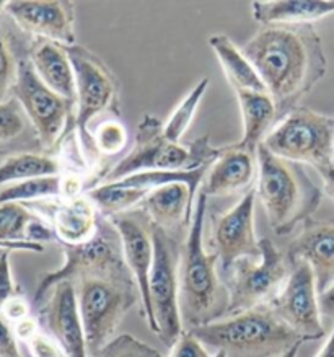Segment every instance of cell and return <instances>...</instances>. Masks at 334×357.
Here are the masks:
<instances>
[{
    "label": "cell",
    "instance_id": "obj_2",
    "mask_svg": "<svg viewBox=\"0 0 334 357\" xmlns=\"http://www.w3.org/2000/svg\"><path fill=\"white\" fill-rule=\"evenodd\" d=\"M206 215L207 197L199 192L180 259V313L185 331L220 320L229 308V289L220 274L219 258L204 247Z\"/></svg>",
    "mask_w": 334,
    "mask_h": 357
},
{
    "label": "cell",
    "instance_id": "obj_25",
    "mask_svg": "<svg viewBox=\"0 0 334 357\" xmlns=\"http://www.w3.org/2000/svg\"><path fill=\"white\" fill-rule=\"evenodd\" d=\"M31 151H43V147L20 103L15 98L0 103V160Z\"/></svg>",
    "mask_w": 334,
    "mask_h": 357
},
{
    "label": "cell",
    "instance_id": "obj_10",
    "mask_svg": "<svg viewBox=\"0 0 334 357\" xmlns=\"http://www.w3.org/2000/svg\"><path fill=\"white\" fill-rule=\"evenodd\" d=\"M28 50L23 52L18 62L13 98L20 103L26 118L30 119L43 151L54 153L69 134L77 132L75 106L54 93L38 77L28 57Z\"/></svg>",
    "mask_w": 334,
    "mask_h": 357
},
{
    "label": "cell",
    "instance_id": "obj_30",
    "mask_svg": "<svg viewBox=\"0 0 334 357\" xmlns=\"http://www.w3.org/2000/svg\"><path fill=\"white\" fill-rule=\"evenodd\" d=\"M209 79H207V77H202V79L188 91L185 98L176 105V108L173 109L168 121L163 123L165 136L170 139V141L181 142V137L185 136L188 129L191 128L192 121H195V116L197 113V109H199L201 101L204 100V95L207 89H209Z\"/></svg>",
    "mask_w": 334,
    "mask_h": 357
},
{
    "label": "cell",
    "instance_id": "obj_38",
    "mask_svg": "<svg viewBox=\"0 0 334 357\" xmlns=\"http://www.w3.org/2000/svg\"><path fill=\"white\" fill-rule=\"evenodd\" d=\"M13 330H15L18 341L26 342L28 340H31L36 333H40L41 328H40V323H38L36 318H33L30 315V317H26L25 320L15 323V325H13Z\"/></svg>",
    "mask_w": 334,
    "mask_h": 357
},
{
    "label": "cell",
    "instance_id": "obj_19",
    "mask_svg": "<svg viewBox=\"0 0 334 357\" xmlns=\"http://www.w3.org/2000/svg\"><path fill=\"white\" fill-rule=\"evenodd\" d=\"M197 196L185 183H173L150 191L140 209L153 225L168 234L181 236V231L190 229Z\"/></svg>",
    "mask_w": 334,
    "mask_h": 357
},
{
    "label": "cell",
    "instance_id": "obj_33",
    "mask_svg": "<svg viewBox=\"0 0 334 357\" xmlns=\"http://www.w3.org/2000/svg\"><path fill=\"white\" fill-rule=\"evenodd\" d=\"M26 349L31 357H67L62 346L52 337L50 333L40 331L26 342Z\"/></svg>",
    "mask_w": 334,
    "mask_h": 357
},
{
    "label": "cell",
    "instance_id": "obj_21",
    "mask_svg": "<svg viewBox=\"0 0 334 357\" xmlns=\"http://www.w3.org/2000/svg\"><path fill=\"white\" fill-rule=\"evenodd\" d=\"M43 217L20 202L0 204V250H30L43 252L40 229Z\"/></svg>",
    "mask_w": 334,
    "mask_h": 357
},
{
    "label": "cell",
    "instance_id": "obj_45",
    "mask_svg": "<svg viewBox=\"0 0 334 357\" xmlns=\"http://www.w3.org/2000/svg\"><path fill=\"white\" fill-rule=\"evenodd\" d=\"M2 253H3V250H0V257H2Z\"/></svg>",
    "mask_w": 334,
    "mask_h": 357
},
{
    "label": "cell",
    "instance_id": "obj_18",
    "mask_svg": "<svg viewBox=\"0 0 334 357\" xmlns=\"http://www.w3.org/2000/svg\"><path fill=\"white\" fill-rule=\"evenodd\" d=\"M258 176V151L240 147L238 144L222 147V153L207 170L201 185V195L224 197L253 188Z\"/></svg>",
    "mask_w": 334,
    "mask_h": 357
},
{
    "label": "cell",
    "instance_id": "obj_34",
    "mask_svg": "<svg viewBox=\"0 0 334 357\" xmlns=\"http://www.w3.org/2000/svg\"><path fill=\"white\" fill-rule=\"evenodd\" d=\"M168 357H212L207 351V346L199 341L192 331H183L181 336L172 346Z\"/></svg>",
    "mask_w": 334,
    "mask_h": 357
},
{
    "label": "cell",
    "instance_id": "obj_12",
    "mask_svg": "<svg viewBox=\"0 0 334 357\" xmlns=\"http://www.w3.org/2000/svg\"><path fill=\"white\" fill-rule=\"evenodd\" d=\"M314 274L307 263L292 264V273L269 307L303 341L321 340L324 328Z\"/></svg>",
    "mask_w": 334,
    "mask_h": 357
},
{
    "label": "cell",
    "instance_id": "obj_9",
    "mask_svg": "<svg viewBox=\"0 0 334 357\" xmlns=\"http://www.w3.org/2000/svg\"><path fill=\"white\" fill-rule=\"evenodd\" d=\"M290 273L292 263L287 253L280 252L269 238H261L258 258H241L222 274L229 289V308L225 317L269 305L284 287Z\"/></svg>",
    "mask_w": 334,
    "mask_h": 357
},
{
    "label": "cell",
    "instance_id": "obj_42",
    "mask_svg": "<svg viewBox=\"0 0 334 357\" xmlns=\"http://www.w3.org/2000/svg\"><path fill=\"white\" fill-rule=\"evenodd\" d=\"M300 346H302V344H297V346H294L292 349L287 351V352H285V354H282V356H280V357H297L298 351H300Z\"/></svg>",
    "mask_w": 334,
    "mask_h": 357
},
{
    "label": "cell",
    "instance_id": "obj_5",
    "mask_svg": "<svg viewBox=\"0 0 334 357\" xmlns=\"http://www.w3.org/2000/svg\"><path fill=\"white\" fill-rule=\"evenodd\" d=\"M222 147H214L209 136H202L195 142H173L165 136L163 123L157 116L144 114L135 131L134 146L105 173L100 183L118 181L132 173L150 170H195L211 167L220 157Z\"/></svg>",
    "mask_w": 334,
    "mask_h": 357
},
{
    "label": "cell",
    "instance_id": "obj_7",
    "mask_svg": "<svg viewBox=\"0 0 334 357\" xmlns=\"http://www.w3.org/2000/svg\"><path fill=\"white\" fill-rule=\"evenodd\" d=\"M261 146L275 157L318 172L334 165V118L297 106L275 124Z\"/></svg>",
    "mask_w": 334,
    "mask_h": 357
},
{
    "label": "cell",
    "instance_id": "obj_39",
    "mask_svg": "<svg viewBox=\"0 0 334 357\" xmlns=\"http://www.w3.org/2000/svg\"><path fill=\"white\" fill-rule=\"evenodd\" d=\"M318 302H319L321 315L328 318H334V282L326 289V291L319 294Z\"/></svg>",
    "mask_w": 334,
    "mask_h": 357
},
{
    "label": "cell",
    "instance_id": "obj_35",
    "mask_svg": "<svg viewBox=\"0 0 334 357\" xmlns=\"http://www.w3.org/2000/svg\"><path fill=\"white\" fill-rule=\"evenodd\" d=\"M17 296H22V292L18 291L12 276L10 252H3L0 257V312L8 301H12Z\"/></svg>",
    "mask_w": 334,
    "mask_h": 357
},
{
    "label": "cell",
    "instance_id": "obj_40",
    "mask_svg": "<svg viewBox=\"0 0 334 357\" xmlns=\"http://www.w3.org/2000/svg\"><path fill=\"white\" fill-rule=\"evenodd\" d=\"M318 175L323 181V191L334 201V165L318 170Z\"/></svg>",
    "mask_w": 334,
    "mask_h": 357
},
{
    "label": "cell",
    "instance_id": "obj_8",
    "mask_svg": "<svg viewBox=\"0 0 334 357\" xmlns=\"http://www.w3.org/2000/svg\"><path fill=\"white\" fill-rule=\"evenodd\" d=\"M75 74V131L84 151L91 149L90 126L103 114L121 116L118 77L93 51L77 43L66 47Z\"/></svg>",
    "mask_w": 334,
    "mask_h": 357
},
{
    "label": "cell",
    "instance_id": "obj_29",
    "mask_svg": "<svg viewBox=\"0 0 334 357\" xmlns=\"http://www.w3.org/2000/svg\"><path fill=\"white\" fill-rule=\"evenodd\" d=\"M2 17H0V103H6L13 98L18 62H20L23 52L28 50L30 43L26 46L23 43H18L22 41V38L6 28L7 25L2 23Z\"/></svg>",
    "mask_w": 334,
    "mask_h": 357
},
{
    "label": "cell",
    "instance_id": "obj_23",
    "mask_svg": "<svg viewBox=\"0 0 334 357\" xmlns=\"http://www.w3.org/2000/svg\"><path fill=\"white\" fill-rule=\"evenodd\" d=\"M253 18L268 25H313V22L333 15V0H289V2H253Z\"/></svg>",
    "mask_w": 334,
    "mask_h": 357
},
{
    "label": "cell",
    "instance_id": "obj_36",
    "mask_svg": "<svg viewBox=\"0 0 334 357\" xmlns=\"http://www.w3.org/2000/svg\"><path fill=\"white\" fill-rule=\"evenodd\" d=\"M0 357H23L13 325L0 315Z\"/></svg>",
    "mask_w": 334,
    "mask_h": 357
},
{
    "label": "cell",
    "instance_id": "obj_32",
    "mask_svg": "<svg viewBox=\"0 0 334 357\" xmlns=\"http://www.w3.org/2000/svg\"><path fill=\"white\" fill-rule=\"evenodd\" d=\"M89 357H165L158 349L132 335L114 336L108 344Z\"/></svg>",
    "mask_w": 334,
    "mask_h": 357
},
{
    "label": "cell",
    "instance_id": "obj_13",
    "mask_svg": "<svg viewBox=\"0 0 334 357\" xmlns=\"http://www.w3.org/2000/svg\"><path fill=\"white\" fill-rule=\"evenodd\" d=\"M26 206L50 222L61 247H79L89 243L98 234L101 214L86 195L54 197Z\"/></svg>",
    "mask_w": 334,
    "mask_h": 357
},
{
    "label": "cell",
    "instance_id": "obj_17",
    "mask_svg": "<svg viewBox=\"0 0 334 357\" xmlns=\"http://www.w3.org/2000/svg\"><path fill=\"white\" fill-rule=\"evenodd\" d=\"M290 263H307L314 274L318 294L334 282V220L310 219L287 247Z\"/></svg>",
    "mask_w": 334,
    "mask_h": 357
},
{
    "label": "cell",
    "instance_id": "obj_1",
    "mask_svg": "<svg viewBox=\"0 0 334 357\" xmlns=\"http://www.w3.org/2000/svg\"><path fill=\"white\" fill-rule=\"evenodd\" d=\"M241 51L264 82L279 121L328 72L323 41L313 25L263 26Z\"/></svg>",
    "mask_w": 334,
    "mask_h": 357
},
{
    "label": "cell",
    "instance_id": "obj_37",
    "mask_svg": "<svg viewBox=\"0 0 334 357\" xmlns=\"http://www.w3.org/2000/svg\"><path fill=\"white\" fill-rule=\"evenodd\" d=\"M0 315L6 318L7 321H10L12 325H15V323L30 317V303H28V301L23 296H17L6 303V307L2 308Z\"/></svg>",
    "mask_w": 334,
    "mask_h": 357
},
{
    "label": "cell",
    "instance_id": "obj_6",
    "mask_svg": "<svg viewBox=\"0 0 334 357\" xmlns=\"http://www.w3.org/2000/svg\"><path fill=\"white\" fill-rule=\"evenodd\" d=\"M153 225V224H152ZM155 257L149 279V305L144 317L160 341L173 346L185 331L180 313V236L153 225Z\"/></svg>",
    "mask_w": 334,
    "mask_h": 357
},
{
    "label": "cell",
    "instance_id": "obj_31",
    "mask_svg": "<svg viewBox=\"0 0 334 357\" xmlns=\"http://www.w3.org/2000/svg\"><path fill=\"white\" fill-rule=\"evenodd\" d=\"M91 149L101 157H116L129 142V134L119 118H106L90 134Z\"/></svg>",
    "mask_w": 334,
    "mask_h": 357
},
{
    "label": "cell",
    "instance_id": "obj_15",
    "mask_svg": "<svg viewBox=\"0 0 334 357\" xmlns=\"http://www.w3.org/2000/svg\"><path fill=\"white\" fill-rule=\"evenodd\" d=\"M36 308L46 333L59 342L67 357H89L74 282L54 284Z\"/></svg>",
    "mask_w": 334,
    "mask_h": 357
},
{
    "label": "cell",
    "instance_id": "obj_22",
    "mask_svg": "<svg viewBox=\"0 0 334 357\" xmlns=\"http://www.w3.org/2000/svg\"><path fill=\"white\" fill-rule=\"evenodd\" d=\"M234 93L238 100L241 123H243V136L236 144L240 147L258 151V147L279 121L278 108L269 93L250 90H236Z\"/></svg>",
    "mask_w": 334,
    "mask_h": 357
},
{
    "label": "cell",
    "instance_id": "obj_20",
    "mask_svg": "<svg viewBox=\"0 0 334 357\" xmlns=\"http://www.w3.org/2000/svg\"><path fill=\"white\" fill-rule=\"evenodd\" d=\"M36 74L50 89L75 106V74L66 47L46 40H33L28 50Z\"/></svg>",
    "mask_w": 334,
    "mask_h": 357
},
{
    "label": "cell",
    "instance_id": "obj_16",
    "mask_svg": "<svg viewBox=\"0 0 334 357\" xmlns=\"http://www.w3.org/2000/svg\"><path fill=\"white\" fill-rule=\"evenodd\" d=\"M6 13L35 40L69 47L77 45L75 6L72 2H7Z\"/></svg>",
    "mask_w": 334,
    "mask_h": 357
},
{
    "label": "cell",
    "instance_id": "obj_24",
    "mask_svg": "<svg viewBox=\"0 0 334 357\" xmlns=\"http://www.w3.org/2000/svg\"><path fill=\"white\" fill-rule=\"evenodd\" d=\"M207 43H209L211 50L214 51L231 90H250L268 93V89H266L264 82L261 80L258 70L255 69L248 57L243 54L241 47L236 46L229 36L215 33V35L209 36Z\"/></svg>",
    "mask_w": 334,
    "mask_h": 357
},
{
    "label": "cell",
    "instance_id": "obj_11",
    "mask_svg": "<svg viewBox=\"0 0 334 357\" xmlns=\"http://www.w3.org/2000/svg\"><path fill=\"white\" fill-rule=\"evenodd\" d=\"M256 190L250 188L229 211L211 217V240L219 258L220 274L229 271L241 258H258L261 238L255 229Z\"/></svg>",
    "mask_w": 334,
    "mask_h": 357
},
{
    "label": "cell",
    "instance_id": "obj_41",
    "mask_svg": "<svg viewBox=\"0 0 334 357\" xmlns=\"http://www.w3.org/2000/svg\"><path fill=\"white\" fill-rule=\"evenodd\" d=\"M317 357H334V328L329 335L328 341L324 342V346L321 347V351L318 352Z\"/></svg>",
    "mask_w": 334,
    "mask_h": 357
},
{
    "label": "cell",
    "instance_id": "obj_26",
    "mask_svg": "<svg viewBox=\"0 0 334 357\" xmlns=\"http://www.w3.org/2000/svg\"><path fill=\"white\" fill-rule=\"evenodd\" d=\"M52 175H62V160L56 153L18 152L0 160V188Z\"/></svg>",
    "mask_w": 334,
    "mask_h": 357
},
{
    "label": "cell",
    "instance_id": "obj_27",
    "mask_svg": "<svg viewBox=\"0 0 334 357\" xmlns=\"http://www.w3.org/2000/svg\"><path fill=\"white\" fill-rule=\"evenodd\" d=\"M85 195L90 197V201L96 206L100 214L109 219L113 215L137 209L149 192L135 190V188L121 186L118 183L111 181L98 183V185L86 191Z\"/></svg>",
    "mask_w": 334,
    "mask_h": 357
},
{
    "label": "cell",
    "instance_id": "obj_28",
    "mask_svg": "<svg viewBox=\"0 0 334 357\" xmlns=\"http://www.w3.org/2000/svg\"><path fill=\"white\" fill-rule=\"evenodd\" d=\"M62 196H64L62 175L31 178V180L0 188V204H3V202L31 204V202L54 199V197Z\"/></svg>",
    "mask_w": 334,
    "mask_h": 357
},
{
    "label": "cell",
    "instance_id": "obj_3",
    "mask_svg": "<svg viewBox=\"0 0 334 357\" xmlns=\"http://www.w3.org/2000/svg\"><path fill=\"white\" fill-rule=\"evenodd\" d=\"M255 190L278 235H287L312 219L323 199L321 188L303 165L275 157L264 146L258 147Z\"/></svg>",
    "mask_w": 334,
    "mask_h": 357
},
{
    "label": "cell",
    "instance_id": "obj_43",
    "mask_svg": "<svg viewBox=\"0 0 334 357\" xmlns=\"http://www.w3.org/2000/svg\"><path fill=\"white\" fill-rule=\"evenodd\" d=\"M6 6H7V2H0V17L6 13Z\"/></svg>",
    "mask_w": 334,
    "mask_h": 357
},
{
    "label": "cell",
    "instance_id": "obj_14",
    "mask_svg": "<svg viewBox=\"0 0 334 357\" xmlns=\"http://www.w3.org/2000/svg\"><path fill=\"white\" fill-rule=\"evenodd\" d=\"M108 220L118 231L126 266L129 268L135 284H137L140 303L145 312L149 305V279L155 257L152 222L140 207L109 217Z\"/></svg>",
    "mask_w": 334,
    "mask_h": 357
},
{
    "label": "cell",
    "instance_id": "obj_44",
    "mask_svg": "<svg viewBox=\"0 0 334 357\" xmlns=\"http://www.w3.org/2000/svg\"><path fill=\"white\" fill-rule=\"evenodd\" d=\"M212 357H227V354L224 351H215V354L212 356Z\"/></svg>",
    "mask_w": 334,
    "mask_h": 357
},
{
    "label": "cell",
    "instance_id": "obj_4",
    "mask_svg": "<svg viewBox=\"0 0 334 357\" xmlns=\"http://www.w3.org/2000/svg\"><path fill=\"white\" fill-rule=\"evenodd\" d=\"M191 331L227 357H280L305 342L269 305L224 317Z\"/></svg>",
    "mask_w": 334,
    "mask_h": 357
}]
</instances>
